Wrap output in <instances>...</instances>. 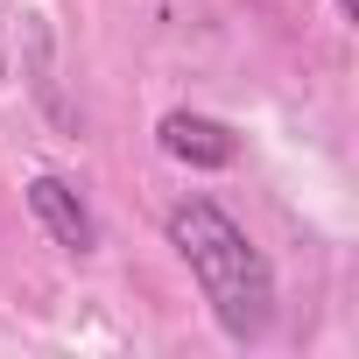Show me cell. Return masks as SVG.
<instances>
[{
	"label": "cell",
	"mask_w": 359,
	"mask_h": 359,
	"mask_svg": "<svg viewBox=\"0 0 359 359\" xmlns=\"http://www.w3.org/2000/svg\"><path fill=\"white\" fill-rule=\"evenodd\" d=\"M155 141H162L169 162H184V169H233V162H240V134H233L226 120L184 113V106L155 120Z\"/></svg>",
	"instance_id": "7a4b0ae2"
},
{
	"label": "cell",
	"mask_w": 359,
	"mask_h": 359,
	"mask_svg": "<svg viewBox=\"0 0 359 359\" xmlns=\"http://www.w3.org/2000/svg\"><path fill=\"white\" fill-rule=\"evenodd\" d=\"M169 247L198 275V289H205V303H212L226 338H240V345L268 338V324H275V268H268V254L247 240V226L226 205H212V198L169 205Z\"/></svg>",
	"instance_id": "6da1fadb"
},
{
	"label": "cell",
	"mask_w": 359,
	"mask_h": 359,
	"mask_svg": "<svg viewBox=\"0 0 359 359\" xmlns=\"http://www.w3.org/2000/svg\"><path fill=\"white\" fill-rule=\"evenodd\" d=\"M338 15H345V22H359V0H338Z\"/></svg>",
	"instance_id": "277c9868"
},
{
	"label": "cell",
	"mask_w": 359,
	"mask_h": 359,
	"mask_svg": "<svg viewBox=\"0 0 359 359\" xmlns=\"http://www.w3.org/2000/svg\"><path fill=\"white\" fill-rule=\"evenodd\" d=\"M29 212L43 219V233H50L64 254H92V247H99V219L85 212V198L64 184V176H50V169L29 176Z\"/></svg>",
	"instance_id": "3957f363"
}]
</instances>
